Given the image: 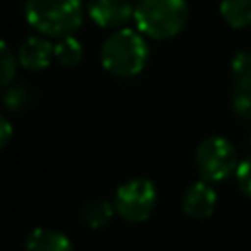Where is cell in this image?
Returning <instances> with one entry per match:
<instances>
[{"mask_svg":"<svg viewBox=\"0 0 251 251\" xmlns=\"http://www.w3.org/2000/svg\"><path fill=\"white\" fill-rule=\"evenodd\" d=\"M149 59V45L145 37L129 27L116 29L106 37L100 49L102 67L114 76H135L139 75Z\"/></svg>","mask_w":251,"mask_h":251,"instance_id":"obj_1","label":"cell"},{"mask_svg":"<svg viewBox=\"0 0 251 251\" xmlns=\"http://www.w3.org/2000/svg\"><path fill=\"white\" fill-rule=\"evenodd\" d=\"M27 24L47 37L73 35L82 24V0H25Z\"/></svg>","mask_w":251,"mask_h":251,"instance_id":"obj_2","label":"cell"},{"mask_svg":"<svg viewBox=\"0 0 251 251\" xmlns=\"http://www.w3.org/2000/svg\"><path fill=\"white\" fill-rule=\"evenodd\" d=\"M133 20L141 35L151 39H171L178 35L188 20L186 0H139Z\"/></svg>","mask_w":251,"mask_h":251,"instance_id":"obj_3","label":"cell"},{"mask_svg":"<svg viewBox=\"0 0 251 251\" xmlns=\"http://www.w3.org/2000/svg\"><path fill=\"white\" fill-rule=\"evenodd\" d=\"M196 169L206 182H220L237 169V153L229 139L222 135L206 137L196 149Z\"/></svg>","mask_w":251,"mask_h":251,"instance_id":"obj_4","label":"cell"},{"mask_svg":"<svg viewBox=\"0 0 251 251\" xmlns=\"http://www.w3.org/2000/svg\"><path fill=\"white\" fill-rule=\"evenodd\" d=\"M157 206V188L149 178H129L118 186L114 210L127 222L147 220Z\"/></svg>","mask_w":251,"mask_h":251,"instance_id":"obj_5","label":"cell"},{"mask_svg":"<svg viewBox=\"0 0 251 251\" xmlns=\"http://www.w3.org/2000/svg\"><path fill=\"white\" fill-rule=\"evenodd\" d=\"M131 0H88V16L102 27H120L133 16Z\"/></svg>","mask_w":251,"mask_h":251,"instance_id":"obj_6","label":"cell"},{"mask_svg":"<svg viewBox=\"0 0 251 251\" xmlns=\"http://www.w3.org/2000/svg\"><path fill=\"white\" fill-rule=\"evenodd\" d=\"M216 208V190L206 180H198L190 184L182 194V212L188 218L204 220L212 216Z\"/></svg>","mask_w":251,"mask_h":251,"instance_id":"obj_7","label":"cell"},{"mask_svg":"<svg viewBox=\"0 0 251 251\" xmlns=\"http://www.w3.org/2000/svg\"><path fill=\"white\" fill-rule=\"evenodd\" d=\"M18 63L27 71H41L53 59V43L45 37L31 35L18 49Z\"/></svg>","mask_w":251,"mask_h":251,"instance_id":"obj_8","label":"cell"},{"mask_svg":"<svg viewBox=\"0 0 251 251\" xmlns=\"http://www.w3.org/2000/svg\"><path fill=\"white\" fill-rule=\"evenodd\" d=\"M25 251H73V243L57 229L35 227L25 239Z\"/></svg>","mask_w":251,"mask_h":251,"instance_id":"obj_9","label":"cell"},{"mask_svg":"<svg viewBox=\"0 0 251 251\" xmlns=\"http://www.w3.org/2000/svg\"><path fill=\"white\" fill-rule=\"evenodd\" d=\"M220 16L233 29H243L251 24V0H222Z\"/></svg>","mask_w":251,"mask_h":251,"instance_id":"obj_10","label":"cell"},{"mask_svg":"<svg viewBox=\"0 0 251 251\" xmlns=\"http://www.w3.org/2000/svg\"><path fill=\"white\" fill-rule=\"evenodd\" d=\"M114 204L104 200V198H96V200H90L84 208H82V220L88 227L92 229H100L104 227L112 216H114Z\"/></svg>","mask_w":251,"mask_h":251,"instance_id":"obj_11","label":"cell"},{"mask_svg":"<svg viewBox=\"0 0 251 251\" xmlns=\"http://www.w3.org/2000/svg\"><path fill=\"white\" fill-rule=\"evenodd\" d=\"M53 59L63 65V67H75L80 63L82 59V45L78 39H75L73 35L61 37L55 45H53Z\"/></svg>","mask_w":251,"mask_h":251,"instance_id":"obj_12","label":"cell"},{"mask_svg":"<svg viewBox=\"0 0 251 251\" xmlns=\"http://www.w3.org/2000/svg\"><path fill=\"white\" fill-rule=\"evenodd\" d=\"M231 106L243 120H251V82H237L231 94Z\"/></svg>","mask_w":251,"mask_h":251,"instance_id":"obj_13","label":"cell"},{"mask_svg":"<svg viewBox=\"0 0 251 251\" xmlns=\"http://www.w3.org/2000/svg\"><path fill=\"white\" fill-rule=\"evenodd\" d=\"M16 69H18V57L12 53L8 43L0 39V86H8L14 80Z\"/></svg>","mask_w":251,"mask_h":251,"instance_id":"obj_14","label":"cell"},{"mask_svg":"<svg viewBox=\"0 0 251 251\" xmlns=\"http://www.w3.org/2000/svg\"><path fill=\"white\" fill-rule=\"evenodd\" d=\"M231 75L237 82H251V51H239L231 59Z\"/></svg>","mask_w":251,"mask_h":251,"instance_id":"obj_15","label":"cell"},{"mask_svg":"<svg viewBox=\"0 0 251 251\" xmlns=\"http://www.w3.org/2000/svg\"><path fill=\"white\" fill-rule=\"evenodd\" d=\"M29 102V92H27V88H24L22 84H8V88H6V92H4V104H6V108H10V110H20V108H24L25 104Z\"/></svg>","mask_w":251,"mask_h":251,"instance_id":"obj_16","label":"cell"},{"mask_svg":"<svg viewBox=\"0 0 251 251\" xmlns=\"http://www.w3.org/2000/svg\"><path fill=\"white\" fill-rule=\"evenodd\" d=\"M235 180L237 186L241 188V192H245L247 196H251V157L243 159L237 169H235Z\"/></svg>","mask_w":251,"mask_h":251,"instance_id":"obj_17","label":"cell"},{"mask_svg":"<svg viewBox=\"0 0 251 251\" xmlns=\"http://www.w3.org/2000/svg\"><path fill=\"white\" fill-rule=\"evenodd\" d=\"M10 137H12V124L8 122V118H4L0 114V149H4L8 145Z\"/></svg>","mask_w":251,"mask_h":251,"instance_id":"obj_18","label":"cell"},{"mask_svg":"<svg viewBox=\"0 0 251 251\" xmlns=\"http://www.w3.org/2000/svg\"><path fill=\"white\" fill-rule=\"evenodd\" d=\"M249 141H251V137H249Z\"/></svg>","mask_w":251,"mask_h":251,"instance_id":"obj_19","label":"cell"}]
</instances>
